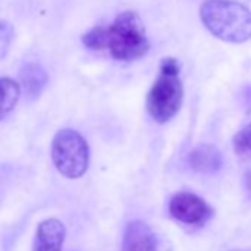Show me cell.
Wrapping results in <instances>:
<instances>
[{
  "label": "cell",
  "mask_w": 251,
  "mask_h": 251,
  "mask_svg": "<svg viewBox=\"0 0 251 251\" xmlns=\"http://www.w3.org/2000/svg\"><path fill=\"white\" fill-rule=\"evenodd\" d=\"M83 45L92 50H103L108 45V33L105 27H93L81 37Z\"/></svg>",
  "instance_id": "12"
},
{
  "label": "cell",
  "mask_w": 251,
  "mask_h": 251,
  "mask_svg": "<svg viewBox=\"0 0 251 251\" xmlns=\"http://www.w3.org/2000/svg\"><path fill=\"white\" fill-rule=\"evenodd\" d=\"M14 39H15V30L12 24L0 20V61L8 55Z\"/></svg>",
  "instance_id": "13"
},
{
  "label": "cell",
  "mask_w": 251,
  "mask_h": 251,
  "mask_svg": "<svg viewBox=\"0 0 251 251\" xmlns=\"http://www.w3.org/2000/svg\"><path fill=\"white\" fill-rule=\"evenodd\" d=\"M233 151L238 158L248 161L251 160V123L242 127L232 139Z\"/></svg>",
  "instance_id": "11"
},
{
  "label": "cell",
  "mask_w": 251,
  "mask_h": 251,
  "mask_svg": "<svg viewBox=\"0 0 251 251\" xmlns=\"http://www.w3.org/2000/svg\"><path fill=\"white\" fill-rule=\"evenodd\" d=\"M200 18L219 40L239 45L251 39V12L235 0H205Z\"/></svg>",
  "instance_id": "1"
},
{
  "label": "cell",
  "mask_w": 251,
  "mask_h": 251,
  "mask_svg": "<svg viewBox=\"0 0 251 251\" xmlns=\"http://www.w3.org/2000/svg\"><path fill=\"white\" fill-rule=\"evenodd\" d=\"M180 65L175 58H164L160 65V75L152 84L147 109L160 124L170 121L180 109L183 102V84L179 78Z\"/></svg>",
  "instance_id": "3"
},
{
  "label": "cell",
  "mask_w": 251,
  "mask_h": 251,
  "mask_svg": "<svg viewBox=\"0 0 251 251\" xmlns=\"http://www.w3.org/2000/svg\"><path fill=\"white\" fill-rule=\"evenodd\" d=\"M244 183H245V189H247V192H248V194L251 195V169H250V170L247 172Z\"/></svg>",
  "instance_id": "15"
},
{
  "label": "cell",
  "mask_w": 251,
  "mask_h": 251,
  "mask_svg": "<svg viewBox=\"0 0 251 251\" xmlns=\"http://www.w3.org/2000/svg\"><path fill=\"white\" fill-rule=\"evenodd\" d=\"M241 102L247 114L251 112V84H247L241 89Z\"/></svg>",
  "instance_id": "14"
},
{
  "label": "cell",
  "mask_w": 251,
  "mask_h": 251,
  "mask_svg": "<svg viewBox=\"0 0 251 251\" xmlns=\"http://www.w3.org/2000/svg\"><path fill=\"white\" fill-rule=\"evenodd\" d=\"M121 251H173L172 242L141 220L126 226Z\"/></svg>",
  "instance_id": "5"
},
{
  "label": "cell",
  "mask_w": 251,
  "mask_h": 251,
  "mask_svg": "<svg viewBox=\"0 0 251 251\" xmlns=\"http://www.w3.org/2000/svg\"><path fill=\"white\" fill-rule=\"evenodd\" d=\"M49 81L46 70L37 62H27L20 70V84L28 100H36L43 93Z\"/></svg>",
  "instance_id": "9"
},
{
  "label": "cell",
  "mask_w": 251,
  "mask_h": 251,
  "mask_svg": "<svg viewBox=\"0 0 251 251\" xmlns=\"http://www.w3.org/2000/svg\"><path fill=\"white\" fill-rule=\"evenodd\" d=\"M188 166L201 175L217 173L223 166L222 152L213 145H198L188 155Z\"/></svg>",
  "instance_id": "8"
},
{
  "label": "cell",
  "mask_w": 251,
  "mask_h": 251,
  "mask_svg": "<svg viewBox=\"0 0 251 251\" xmlns=\"http://www.w3.org/2000/svg\"><path fill=\"white\" fill-rule=\"evenodd\" d=\"M90 151L86 139L74 129L59 130L52 141V161L56 170L68 177H81L89 167Z\"/></svg>",
  "instance_id": "4"
},
{
  "label": "cell",
  "mask_w": 251,
  "mask_h": 251,
  "mask_svg": "<svg viewBox=\"0 0 251 251\" xmlns=\"http://www.w3.org/2000/svg\"><path fill=\"white\" fill-rule=\"evenodd\" d=\"M21 95V84L12 78L0 77V121L5 120L17 106Z\"/></svg>",
  "instance_id": "10"
},
{
  "label": "cell",
  "mask_w": 251,
  "mask_h": 251,
  "mask_svg": "<svg viewBox=\"0 0 251 251\" xmlns=\"http://www.w3.org/2000/svg\"><path fill=\"white\" fill-rule=\"evenodd\" d=\"M169 210L177 222L189 226H201L214 214V210L202 198L191 192L176 194L170 201Z\"/></svg>",
  "instance_id": "6"
},
{
  "label": "cell",
  "mask_w": 251,
  "mask_h": 251,
  "mask_svg": "<svg viewBox=\"0 0 251 251\" xmlns=\"http://www.w3.org/2000/svg\"><path fill=\"white\" fill-rule=\"evenodd\" d=\"M65 235L67 230L61 220L46 219L37 226L33 251H62Z\"/></svg>",
  "instance_id": "7"
},
{
  "label": "cell",
  "mask_w": 251,
  "mask_h": 251,
  "mask_svg": "<svg viewBox=\"0 0 251 251\" xmlns=\"http://www.w3.org/2000/svg\"><path fill=\"white\" fill-rule=\"evenodd\" d=\"M106 49L117 61H136L150 52L151 43L147 36L144 21L133 11L121 12L114 23L106 27Z\"/></svg>",
  "instance_id": "2"
}]
</instances>
